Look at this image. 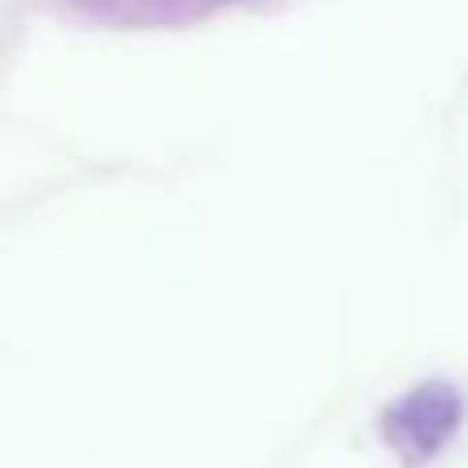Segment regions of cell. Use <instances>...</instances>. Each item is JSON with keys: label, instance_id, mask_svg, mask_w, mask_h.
<instances>
[{"label": "cell", "instance_id": "1", "mask_svg": "<svg viewBox=\"0 0 468 468\" xmlns=\"http://www.w3.org/2000/svg\"><path fill=\"white\" fill-rule=\"evenodd\" d=\"M461 415V395L444 382H431V387H420L407 399L390 403L382 431H387V444L395 452H403L407 461H423V456H436L444 448V440L456 431Z\"/></svg>", "mask_w": 468, "mask_h": 468}]
</instances>
